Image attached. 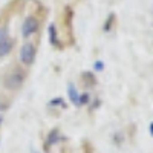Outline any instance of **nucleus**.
<instances>
[{"instance_id":"nucleus-1","label":"nucleus","mask_w":153,"mask_h":153,"mask_svg":"<svg viewBox=\"0 0 153 153\" xmlns=\"http://www.w3.org/2000/svg\"><path fill=\"white\" fill-rule=\"evenodd\" d=\"M23 81H25V72L22 69H14L5 75L3 86L8 91H19L23 86Z\"/></svg>"},{"instance_id":"nucleus-11","label":"nucleus","mask_w":153,"mask_h":153,"mask_svg":"<svg viewBox=\"0 0 153 153\" xmlns=\"http://www.w3.org/2000/svg\"><path fill=\"white\" fill-rule=\"evenodd\" d=\"M8 37V32H6V28H0V40Z\"/></svg>"},{"instance_id":"nucleus-3","label":"nucleus","mask_w":153,"mask_h":153,"mask_svg":"<svg viewBox=\"0 0 153 153\" xmlns=\"http://www.w3.org/2000/svg\"><path fill=\"white\" fill-rule=\"evenodd\" d=\"M37 28H38V22H37V19H35L34 16L26 17V19H25V22H23V29H22L23 37H29V35H32V34L37 31Z\"/></svg>"},{"instance_id":"nucleus-6","label":"nucleus","mask_w":153,"mask_h":153,"mask_svg":"<svg viewBox=\"0 0 153 153\" xmlns=\"http://www.w3.org/2000/svg\"><path fill=\"white\" fill-rule=\"evenodd\" d=\"M48 32H49V40H51V43H52V45H58V43H57V31H55L54 25H49Z\"/></svg>"},{"instance_id":"nucleus-4","label":"nucleus","mask_w":153,"mask_h":153,"mask_svg":"<svg viewBox=\"0 0 153 153\" xmlns=\"http://www.w3.org/2000/svg\"><path fill=\"white\" fill-rule=\"evenodd\" d=\"M12 46H14V42H12L9 37L3 38V40H0V58H2V57H6V55L11 52Z\"/></svg>"},{"instance_id":"nucleus-5","label":"nucleus","mask_w":153,"mask_h":153,"mask_svg":"<svg viewBox=\"0 0 153 153\" xmlns=\"http://www.w3.org/2000/svg\"><path fill=\"white\" fill-rule=\"evenodd\" d=\"M68 94H69V98H71L72 103L76 104V106H80V95H78V92H76V89L74 87V84H69Z\"/></svg>"},{"instance_id":"nucleus-12","label":"nucleus","mask_w":153,"mask_h":153,"mask_svg":"<svg viewBox=\"0 0 153 153\" xmlns=\"http://www.w3.org/2000/svg\"><path fill=\"white\" fill-rule=\"evenodd\" d=\"M112 20H113V14H110V17H109L107 23H106V26H104V29H106V31H109V28L112 26V25H110V23H112Z\"/></svg>"},{"instance_id":"nucleus-2","label":"nucleus","mask_w":153,"mask_h":153,"mask_svg":"<svg viewBox=\"0 0 153 153\" xmlns=\"http://www.w3.org/2000/svg\"><path fill=\"white\" fill-rule=\"evenodd\" d=\"M34 58H35V46L32 43H25L20 49V61L23 65H32L34 63Z\"/></svg>"},{"instance_id":"nucleus-8","label":"nucleus","mask_w":153,"mask_h":153,"mask_svg":"<svg viewBox=\"0 0 153 153\" xmlns=\"http://www.w3.org/2000/svg\"><path fill=\"white\" fill-rule=\"evenodd\" d=\"M51 106H61V107H66V104H65V101H63V98H55V100H52L49 103Z\"/></svg>"},{"instance_id":"nucleus-9","label":"nucleus","mask_w":153,"mask_h":153,"mask_svg":"<svg viewBox=\"0 0 153 153\" xmlns=\"http://www.w3.org/2000/svg\"><path fill=\"white\" fill-rule=\"evenodd\" d=\"M86 103H89V95H87V94L80 95V106H81V104H86Z\"/></svg>"},{"instance_id":"nucleus-10","label":"nucleus","mask_w":153,"mask_h":153,"mask_svg":"<svg viewBox=\"0 0 153 153\" xmlns=\"http://www.w3.org/2000/svg\"><path fill=\"white\" fill-rule=\"evenodd\" d=\"M94 68H95V71H103V69H104V63L98 60L95 65H94Z\"/></svg>"},{"instance_id":"nucleus-7","label":"nucleus","mask_w":153,"mask_h":153,"mask_svg":"<svg viewBox=\"0 0 153 153\" xmlns=\"http://www.w3.org/2000/svg\"><path fill=\"white\" fill-rule=\"evenodd\" d=\"M57 133H58V130H57V129H54L52 132L49 133V138H48V144H54L55 141H58V138H60V136H58Z\"/></svg>"},{"instance_id":"nucleus-14","label":"nucleus","mask_w":153,"mask_h":153,"mask_svg":"<svg viewBox=\"0 0 153 153\" xmlns=\"http://www.w3.org/2000/svg\"><path fill=\"white\" fill-rule=\"evenodd\" d=\"M2 123H3V117L0 115V126H2Z\"/></svg>"},{"instance_id":"nucleus-13","label":"nucleus","mask_w":153,"mask_h":153,"mask_svg":"<svg viewBox=\"0 0 153 153\" xmlns=\"http://www.w3.org/2000/svg\"><path fill=\"white\" fill-rule=\"evenodd\" d=\"M150 133H152V136H153V123L150 124Z\"/></svg>"}]
</instances>
